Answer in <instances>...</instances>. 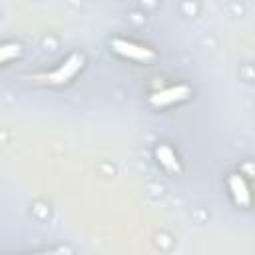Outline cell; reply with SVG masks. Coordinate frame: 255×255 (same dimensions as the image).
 <instances>
[{
  "mask_svg": "<svg viewBox=\"0 0 255 255\" xmlns=\"http://www.w3.org/2000/svg\"><path fill=\"white\" fill-rule=\"evenodd\" d=\"M112 50L116 54H120L122 58H128V60H133V62H139V64H149L157 58V54L151 48L129 42V40H124V38H114L112 40Z\"/></svg>",
  "mask_w": 255,
  "mask_h": 255,
  "instance_id": "obj_1",
  "label": "cell"
},
{
  "mask_svg": "<svg viewBox=\"0 0 255 255\" xmlns=\"http://www.w3.org/2000/svg\"><path fill=\"white\" fill-rule=\"evenodd\" d=\"M155 159H157V163H159L165 171H169V173H179V171H181V163H179L177 153H175L169 145H165V143H161V145L155 147Z\"/></svg>",
  "mask_w": 255,
  "mask_h": 255,
  "instance_id": "obj_5",
  "label": "cell"
},
{
  "mask_svg": "<svg viewBox=\"0 0 255 255\" xmlns=\"http://www.w3.org/2000/svg\"><path fill=\"white\" fill-rule=\"evenodd\" d=\"M20 54V46L18 44H4L0 48V60L2 62H8L10 58H16Z\"/></svg>",
  "mask_w": 255,
  "mask_h": 255,
  "instance_id": "obj_6",
  "label": "cell"
},
{
  "mask_svg": "<svg viewBox=\"0 0 255 255\" xmlns=\"http://www.w3.org/2000/svg\"><path fill=\"white\" fill-rule=\"evenodd\" d=\"M227 187H229V193H231L235 205H239V207H249V203H251V191H249L247 181H245L239 173H231V175L227 177Z\"/></svg>",
  "mask_w": 255,
  "mask_h": 255,
  "instance_id": "obj_4",
  "label": "cell"
},
{
  "mask_svg": "<svg viewBox=\"0 0 255 255\" xmlns=\"http://www.w3.org/2000/svg\"><path fill=\"white\" fill-rule=\"evenodd\" d=\"M189 96H191V88L185 86V84H177V86H169L165 90H159V92L151 94L149 96V106H153V108H165V106L183 102Z\"/></svg>",
  "mask_w": 255,
  "mask_h": 255,
  "instance_id": "obj_2",
  "label": "cell"
},
{
  "mask_svg": "<svg viewBox=\"0 0 255 255\" xmlns=\"http://www.w3.org/2000/svg\"><path fill=\"white\" fill-rule=\"evenodd\" d=\"M84 66V56L82 54H72L58 70H54L50 76H46L48 84H54V86H62L66 82H70Z\"/></svg>",
  "mask_w": 255,
  "mask_h": 255,
  "instance_id": "obj_3",
  "label": "cell"
}]
</instances>
